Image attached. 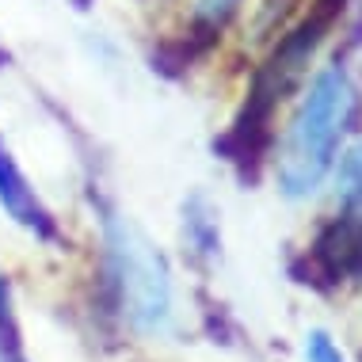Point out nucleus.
I'll use <instances>...</instances> for the list:
<instances>
[{"mask_svg":"<svg viewBox=\"0 0 362 362\" xmlns=\"http://www.w3.org/2000/svg\"><path fill=\"white\" fill-rule=\"evenodd\" d=\"M358 111L355 81L344 65H325L301 95L279 149V191L286 199H309L325 183L339 156V141Z\"/></svg>","mask_w":362,"mask_h":362,"instance_id":"1","label":"nucleus"},{"mask_svg":"<svg viewBox=\"0 0 362 362\" xmlns=\"http://www.w3.org/2000/svg\"><path fill=\"white\" fill-rule=\"evenodd\" d=\"M107 271L122 320L138 336H168L175 325L172 275L153 240L119 210H103Z\"/></svg>","mask_w":362,"mask_h":362,"instance_id":"2","label":"nucleus"},{"mask_svg":"<svg viewBox=\"0 0 362 362\" xmlns=\"http://www.w3.org/2000/svg\"><path fill=\"white\" fill-rule=\"evenodd\" d=\"M309 279L313 286H339V282H362V214L344 210L317 233L309 248Z\"/></svg>","mask_w":362,"mask_h":362,"instance_id":"3","label":"nucleus"},{"mask_svg":"<svg viewBox=\"0 0 362 362\" xmlns=\"http://www.w3.org/2000/svg\"><path fill=\"white\" fill-rule=\"evenodd\" d=\"M0 206L16 225H23L27 233H35L38 240H57V221L54 214L42 206V199L35 194V187L27 183V175L19 172V164L12 160L8 145L0 141Z\"/></svg>","mask_w":362,"mask_h":362,"instance_id":"4","label":"nucleus"},{"mask_svg":"<svg viewBox=\"0 0 362 362\" xmlns=\"http://www.w3.org/2000/svg\"><path fill=\"white\" fill-rule=\"evenodd\" d=\"M183 233H187V244L199 256H206V259L218 256V218H214V210L206 206L202 194H194L187 202V210H183Z\"/></svg>","mask_w":362,"mask_h":362,"instance_id":"5","label":"nucleus"},{"mask_svg":"<svg viewBox=\"0 0 362 362\" xmlns=\"http://www.w3.org/2000/svg\"><path fill=\"white\" fill-rule=\"evenodd\" d=\"M336 187H339V202H344V210L362 214V141L351 145L347 156L339 160Z\"/></svg>","mask_w":362,"mask_h":362,"instance_id":"6","label":"nucleus"},{"mask_svg":"<svg viewBox=\"0 0 362 362\" xmlns=\"http://www.w3.org/2000/svg\"><path fill=\"white\" fill-rule=\"evenodd\" d=\"M293 8H298V0H263V4H259V16H256V23H252V35H256V38L275 35L279 27L290 19Z\"/></svg>","mask_w":362,"mask_h":362,"instance_id":"7","label":"nucleus"},{"mask_svg":"<svg viewBox=\"0 0 362 362\" xmlns=\"http://www.w3.org/2000/svg\"><path fill=\"white\" fill-rule=\"evenodd\" d=\"M237 4L240 0H194V23H199L206 35H214V31L225 27V19L237 12Z\"/></svg>","mask_w":362,"mask_h":362,"instance_id":"8","label":"nucleus"},{"mask_svg":"<svg viewBox=\"0 0 362 362\" xmlns=\"http://www.w3.org/2000/svg\"><path fill=\"white\" fill-rule=\"evenodd\" d=\"M19 347V328H16V313H12V286L8 275L0 271V351Z\"/></svg>","mask_w":362,"mask_h":362,"instance_id":"9","label":"nucleus"},{"mask_svg":"<svg viewBox=\"0 0 362 362\" xmlns=\"http://www.w3.org/2000/svg\"><path fill=\"white\" fill-rule=\"evenodd\" d=\"M305 362H347V358L339 355L336 339L325 328H313V332H305Z\"/></svg>","mask_w":362,"mask_h":362,"instance_id":"10","label":"nucleus"},{"mask_svg":"<svg viewBox=\"0 0 362 362\" xmlns=\"http://www.w3.org/2000/svg\"><path fill=\"white\" fill-rule=\"evenodd\" d=\"M0 362H27V358H23L19 347H12V351H0Z\"/></svg>","mask_w":362,"mask_h":362,"instance_id":"11","label":"nucleus"},{"mask_svg":"<svg viewBox=\"0 0 362 362\" xmlns=\"http://www.w3.org/2000/svg\"><path fill=\"white\" fill-rule=\"evenodd\" d=\"M4 65H8V54H4V50H0V69H4Z\"/></svg>","mask_w":362,"mask_h":362,"instance_id":"12","label":"nucleus"}]
</instances>
